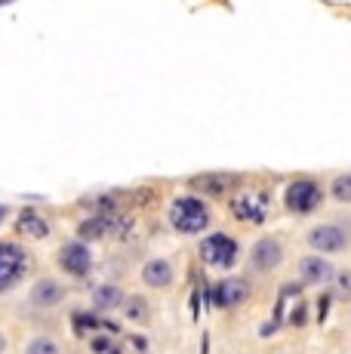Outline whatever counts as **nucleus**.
<instances>
[{
  "instance_id": "1",
  "label": "nucleus",
  "mask_w": 351,
  "mask_h": 354,
  "mask_svg": "<svg viewBox=\"0 0 351 354\" xmlns=\"http://www.w3.org/2000/svg\"><path fill=\"white\" fill-rule=\"evenodd\" d=\"M167 219H170V225L179 231V234H204L207 228L213 225V213L210 207H207L204 197L198 194H179L170 201V207H167Z\"/></svg>"
},
{
  "instance_id": "2",
  "label": "nucleus",
  "mask_w": 351,
  "mask_h": 354,
  "mask_svg": "<svg viewBox=\"0 0 351 354\" xmlns=\"http://www.w3.org/2000/svg\"><path fill=\"white\" fill-rule=\"evenodd\" d=\"M198 253H200V262L207 265V268H234L240 259V243L238 237H231L228 231H213V234L200 237L198 243Z\"/></svg>"
},
{
  "instance_id": "3",
  "label": "nucleus",
  "mask_w": 351,
  "mask_h": 354,
  "mask_svg": "<svg viewBox=\"0 0 351 354\" xmlns=\"http://www.w3.org/2000/svg\"><path fill=\"white\" fill-rule=\"evenodd\" d=\"M323 203V185L312 176H299L283 188V209L293 216H312Z\"/></svg>"
},
{
  "instance_id": "4",
  "label": "nucleus",
  "mask_w": 351,
  "mask_h": 354,
  "mask_svg": "<svg viewBox=\"0 0 351 354\" xmlns=\"http://www.w3.org/2000/svg\"><path fill=\"white\" fill-rule=\"evenodd\" d=\"M28 271H31L28 250L16 241H0V292L16 290L28 277Z\"/></svg>"
},
{
  "instance_id": "5",
  "label": "nucleus",
  "mask_w": 351,
  "mask_h": 354,
  "mask_svg": "<svg viewBox=\"0 0 351 354\" xmlns=\"http://www.w3.org/2000/svg\"><path fill=\"white\" fill-rule=\"evenodd\" d=\"M308 247L317 256H333V253H345L351 247V225L345 222H321L305 234Z\"/></svg>"
},
{
  "instance_id": "6",
  "label": "nucleus",
  "mask_w": 351,
  "mask_h": 354,
  "mask_svg": "<svg viewBox=\"0 0 351 354\" xmlns=\"http://www.w3.org/2000/svg\"><path fill=\"white\" fill-rule=\"evenodd\" d=\"M228 209L244 225H262L268 219V209H272V197L259 192V188H240L238 194H231Z\"/></svg>"
},
{
  "instance_id": "7",
  "label": "nucleus",
  "mask_w": 351,
  "mask_h": 354,
  "mask_svg": "<svg viewBox=\"0 0 351 354\" xmlns=\"http://www.w3.org/2000/svg\"><path fill=\"white\" fill-rule=\"evenodd\" d=\"M56 262H59V268H62L68 277H86V274L93 271V265H96V259H93L90 243H84V241H68V243H62V250H59Z\"/></svg>"
},
{
  "instance_id": "8",
  "label": "nucleus",
  "mask_w": 351,
  "mask_h": 354,
  "mask_svg": "<svg viewBox=\"0 0 351 354\" xmlns=\"http://www.w3.org/2000/svg\"><path fill=\"white\" fill-rule=\"evenodd\" d=\"M283 256H287V250H283L278 237H259L249 247V268L256 274H272V271H278L283 265Z\"/></svg>"
},
{
  "instance_id": "9",
  "label": "nucleus",
  "mask_w": 351,
  "mask_h": 354,
  "mask_svg": "<svg viewBox=\"0 0 351 354\" xmlns=\"http://www.w3.org/2000/svg\"><path fill=\"white\" fill-rule=\"evenodd\" d=\"M188 185L200 197H228V194H238L244 179L238 173H200V176H191Z\"/></svg>"
},
{
  "instance_id": "10",
  "label": "nucleus",
  "mask_w": 351,
  "mask_h": 354,
  "mask_svg": "<svg viewBox=\"0 0 351 354\" xmlns=\"http://www.w3.org/2000/svg\"><path fill=\"white\" fill-rule=\"evenodd\" d=\"M65 296H68V290H65V283L56 281V277H37L28 290V302L35 305V308H44V311L62 305Z\"/></svg>"
},
{
  "instance_id": "11",
  "label": "nucleus",
  "mask_w": 351,
  "mask_h": 354,
  "mask_svg": "<svg viewBox=\"0 0 351 354\" xmlns=\"http://www.w3.org/2000/svg\"><path fill=\"white\" fill-rule=\"evenodd\" d=\"M249 292H253V287H249L247 277H222L213 287V299L219 308H240L249 299Z\"/></svg>"
},
{
  "instance_id": "12",
  "label": "nucleus",
  "mask_w": 351,
  "mask_h": 354,
  "mask_svg": "<svg viewBox=\"0 0 351 354\" xmlns=\"http://www.w3.org/2000/svg\"><path fill=\"white\" fill-rule=\"evenodd\" d=\"M299 277L305 283H312V287H330L336 277V268L333 262H327V256H302L299 259Z\"/></svg>"
},
{
  "instance_id": "13",
  "label": "nucleus",
  "mask_w": 351,
  "mask_h": 354,
  "mask_svg": "<svg viewBox=\"0 0 351 354\" xmlns=\"http://www.w3.org/2000/svg\"><path fill=\"white\" fill-rule=\"evenodd\" d=\"M114 228H117V216L93 213V216H86V219L77 225V237H80L84 243H86V241H102V237H108Z\"/></svg>"
},
{
  "instance_id": "14",
  "label": "nucleus",
  "mask_w": 351,
  "mask_h": 354,
  "mask_svg": "<svg viewBox=\"0 0 351 354\" xmlns=\"http://www.w3.org/2000/svg\"><path fill=\"white\" fill-rule=\"evenodd\" d=\"M173 277H176V271L167 259H151V262L142 265V283L151 290H167L173 283Z\"/></svg>"
},
{
  "instance_id": "15",
  "label": "nucleus",
  "mask_w": 351,
  "mask_h": 354,
  "mask_svg": "<svg viewBox=\"0 0 351 354\" xmlns=\"http://www.w3.org/2000/svg\"><path fill=\"white\" fill-rule=\"evenodd\" d=\"M16 231L22 237H35V241H44L50 234V222L37 213V209H22L16 219Z\"/></svg>"
},
{
  "instance_id": "16",
  "label": "nucleus",
  "mask_w": 351,
  "mask_h": 354,
  "mask_svg": "<svg viewBox=\"0 0 351 354\" xmlns=\"http://www.w3.org/2000/svg\"><path fill=\"white\" fill-rule=\"evenodd\" d=\"M124 305V290L114 283H99L93 287V308L96 311H114Z\"/></svg>"
},
{
  "instance_id": "17",
  "label": "nucleus",
  "mask_w": 351,
  "mask_h": 354,
  "mask_svg": "<svg viewBox=\"0 0 351 354\" xmlns=\"http://www.w3.org/2000/svg\"><path fill=\"white\" fill-rule=\"evenodd\" d=\"M124 317L130 324H148L151 321V305H148L145 296H124Z\"/></svg>"
},
{
  "instance_id": "18",
  "label": "nucleus",
  "mask_w": 351,
  "mask_h": 354,
  "mask_svg": "<svg viewBox=\"0 0 351 354\" xmlns=\"http://www.w3.org/2000/svg\"><path fill=\"white\" fill-rule=\"evenodd\" d=\"M327 188L336 203H351V173H339Z\"/></svg>"
},
{
  "instance_id": "19",
  "label": "nucleus",
  "mask_w": 351,
  "mask_h": 354,
  "mask_svg": "<svg viewBox=\"0 0 351 354\" xmlns=\"http://www.w3.org/2000/svg\"><path fill=\"white\" fill-rule=\"evenodd\" d=\"M25 354H62V348H59L56 339L37 336V339H31V342L25 345Z\"/></svg>"
},
{
  "instance_id": "20",
  "label": "nucleus",
  "mask_w": 351,
  "mask_h": 354,
  "mask_svg": "<svg viewBox=\"0 0 351 354\" xmlns=\"http://www.w3.org/2000/svg\"><path fill=\"white\" fill-rule=\"evenodd\" d=\"M333 283H336V296L342 302H351V271H336Z\"/></svg>"
},
{
  "instance_id": "21",
  "label": "nucleus",
  "mask_w": 351,
  "mask_h": 354,
  "mask_svg": "<svg viewBox=\"0 0 351 354\" xmlns=\"http://www.w3.org/2000/svg\"><path fill=\"white\" fill-rule=\"evenodd\" d=\"M3 351H6V336L0 333V354H3Z\"/></svg>"
},
{
  "instance_id": "22",
  "label": "nucleus",
  "mask_w": 351,
  "mask_h": 354,
  "mask_svg": "<svg viewBox=\"0 0 351 354\" xmlns=\"http://www.w3.org/2000/svg\"><path fill=\"white\" fill-rule=\"evenodd\" d=\"M3 216H6V207H0V222H3Z\"/></svg>"
},
{
  "instance_id": "23",
  "label": "nucleus",
  "mask_w": 351,
  "mask_h": 354,
  "mask_svg": "<svg viewBox=\"0 0 351 354\" xmlns=\"http://www.w3.org/2000/svg\"><path fill=\"white\" fill-rule=\"evenodd\" d=\"M0 3H3V0H0Z\"/></svg>"
}]
</instances>
